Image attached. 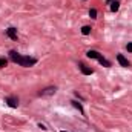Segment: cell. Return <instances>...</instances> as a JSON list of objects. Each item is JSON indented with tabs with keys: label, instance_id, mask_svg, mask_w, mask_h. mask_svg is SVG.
Wrapping results in <instances>:
<instances>
[{
	"label": "cell",
	"instance_id": "11",
	"mask_svg": "<svg viewBox=\"0 0 132 132\" xmlns=\"http://www.w3.org/2000/svg\"><path fill=\"white\" fill-rule=\"evenodd\" d=\"M6 65H8V60H6L5 57H0V69H2V68H5Z\"/></svg>",
	"mask_w": 132,
	"mask_h": 132
},
{
	"label": "cell",
	"instance_id": "5",
	"mask_svg": "<svg viewBox=\"0 0 132 132\" xmlns=\"http://www.w3.org/2000/svg\"><path fill=\"white\" fill-rule=\"evenodd\" d=\"M5 103H6L9 108H17V106H19V98H17V97H6V98H5Z\"/></svg>",
	"mask_w": 132,
	"mask_h": 132
},
{
	"label": "cell",
	"instance_id": "1",
	"mask_svg": "<svg viewBox=\"0 0 132 132\" xmlns=\"http://www.w3.org/2000/svg\"><path fill=\"white\" fill-rule=\"evenodd\" d=\"M9 59L14 63H17L19 66H23V68H31V66L37 63V59L29 57V55H22V54H19L15 51H9Z\"/></svg>",
	"mask_w": 132,
	"mask_h": 132
},
{
	"label": "cell",
	"instance_id": "15",
	"mask_svg": "<svg viewBox=\"0 0 132 132\" xmlns=\"http://www.w3.org/2000/svg\"><path fill=\"white\" fill-rule=\"evenodd\" d=\"M62 132H66V131H62Z\"/></svg>",
	"mask_w": 132,
	"mask_h": 132
},
{
	"label": "cell",
	"instance_id": "7",
	"mask_svg": "<svg viewBox=\"0 0 132 132\" xmlns=\"http://www.w3.org/2000/svg\"><path fill=\"white\" fill-rule=\"evenodd\" d=\"M117 60H118V63L121 66H125V68H128L129 66V60L123 55V54H117Z\"/></svg>",
	"mask_w": 132,
	"mask_h": 132
},
{
	"label": "cell",
	"instance_id": "3",
	"mask_svg": "<svg viewBox=\"0 0 132 132\" xmlns=\"http://www.w3.org/2000/svg\"><path fill=\"white\" fill-rule=\"evenodd\" d=\"M78 69H80V72L83 75H92L94 74V69L92 68H88L85 63H78Z\"/></svg>",
	"mask_w": 132,
	"mask_h": 132
},
{
	"label": "cell",
	"instance_id": "8",
	"mask_svg": "<svg viewBox=\"0 0 132 132\" xmlns=\"http://www.w3.org/2000/svg\"><path fill=\"white\" fill-rule=\"evenodd\" d=\"M71 103H72V106H74L75 109H78V112H80L81 115H85V109H83V106H81V104H80L78 101H75V100H72Z\"/></svg>",
	"mask_w": 132,
	"mask_h": 132
},
{
	"label": "cell",
	"instance_id": "9",
	"mask_svg": "<svg viewBox=\"0 0 132 132\" xmlns=\"http://www.w3.org/2000/svg\"><path fill=\"white\" fill-rule=\"evenodd\" d=\"M118 8H120L118 0H112V2H111V11H112V12H117V11H118Z\"/></svg>",
	"mask_w": 132,
	"mask_h": 132
},
{
	"label": "cell",
	"instance_id": "10",
	"mask_svg": "<svg viewBox=\"0 0 132 132\" xmlns=\"http://www.w3.org/2000/svg\"><path fill=\"white\" fill-rule=\"evenodd\" d=\"M91 29H92V28L86 25V26H83V28H81V34H83V35H88V34H91Z\"/></svg>",
	"mask_w": 132,
	"mask_h": 132
},
{
	"label": "cell",
	"instance_id": "4",
	"mask_svg": "<svg viewBox=\"0 0 132 132\" xmlns=\"http://www.w3.org/2000/svg\"><path fill=\"white\" fill-rule=\"evenodd\" d=\"M55 91H57V88H55V86H49V88L42 89V91L38 92V95H40V97H45V95H52V94H55Z\"/></svg>",
	"mask_w": 132,
	"mask_h": 132
},
{
	"label": "cell",
	"instance_id": "12",
	"mask_svg": "<svg viewBox=\"0 0 132 132\" xmlns=\"http://www.w3.org/2000/svg\"><path fill=\"white\" fill-rule=\"evenodd\" d=\"M89 17H91V19H97V11H95V9H91V11H89Z\"/></svg>",
	"mask_w": 132,
	"mask_h": 132
},
{
	"label": "cell",
	"instance_id": "13",
	"mask_svg": "<svg viewBox=\"0 0 132 132\" xmlns=\"http://www.w3.org/2000/svg\"><path fill=\"white\" fill-rule=\"evenodd\" d=\"M126 49H128V52H132V43H128L126 45Z\"/></svg>",
	"mask_w": 132,
	"mask_h": 132
},
{
	"label": "cell",
	"instance_id": "2",
	"mask_svg": "<svg viewBox=\"0 0 132 132\" xmlns=\"http://www.w3.org/2000/svg\"><path fill=\"white\" fill-rule=\"evenodd\" d=\"M86 57H88V59H95V60H98L100 63L104 66V68H109V66H111V62H109V60H106V59H104L100 52L94 51V49L88 51V52H86Z\"/></svg>",
	"mask_w": 132,
	"mask_h": 132
},
{
	"label": "cell",
	"instance_id": "14",
	"mask_svg": "<svg viewBox=\"0 0 132 132\" xmlns=\"http://www.w3.org/2000/svg\"><path fill=\"white\" fill-rule=\"evenodd\" d=\"M38 128H42V129H43V131H46V129H48V128H46V126H45V125H42V123H40V125H38Z\"/></svg>",
	"mask_w": 132,
	"mask_h": 132
},
{
	"label": "cell",
	"instance_id": "6",
	"mask_svg": "<svg viewBox=\"0 0 132 132\" xmlns=\"http://www.w3.org/2000/svg\"><path fill=\"white\" fill-rule=\"evenodd\" d=\"M6 35H8L9 38H12V40H17V28H14V26L8 28V29H6Z\"/></svg>",
	"mask_w": 132,
	"mask_h": 132
}]
</instances>
